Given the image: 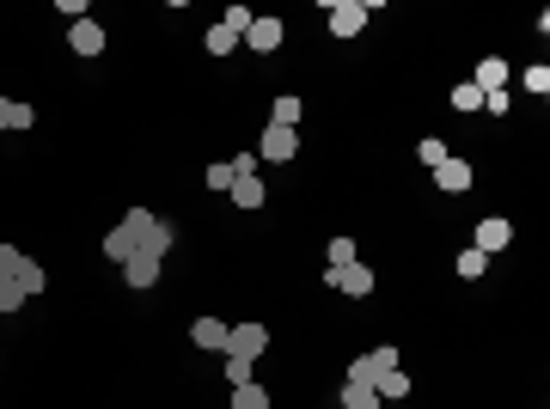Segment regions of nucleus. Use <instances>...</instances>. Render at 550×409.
I'll return each mask as SVG.
<instances>
[{
	"instance_id": "nucleus-7",
	"label": "nucleus",
	"mask_w": 550,
	"mask_h": 409,
	"mask_svg": "<svg viewBox=\"0 0 550 409\" xmlns=\"http://www.w3.org/2000/svg\"><path fill=\"white\" fill-rule=\"evenodd\" d=\"M508 245H514V226L502 220V214H483V220H477V239H471V251L495 257V251H508Z\"/></svg>"
},
{
	"instance_id": "nucleus-14",
	"label": "nucleus",
	"mask_w": 550,
	"mask_h": 409,
	"mask_svg": "<svg viewBox=\"0 0 550 409\" xmlns=\"http://www.w3.org/2000/svg\"><path fill=\"white\" fill-rule=\"evenodd\" d=\"M171 239H178V232H171V220H160V214H153V226H147V239H141V251H135V257H153V263H160L165 251H171Z\"/></svg>"
},
{
	"instance_id": "nucleus-21",
	"label": "nucleus",
	"mask_w": 550,
	"mask_h": 409,
	"mask_svg": "<svg viewBox=\"0 0 550 409\" xmlns=\"http://www.w3.org/2000/svg\"><path fill=\"white\" fill-rule=\"evenodd\" d=\"M13 281H19V287H25V300H31V293H43V287H49V275H43V263H25Z\"/></svg>"
},
{
	"instance_id": "nucleus-17",
	"label": "nucleus",
	"mask_w": 550,
	"mask_h": 409,
	"mask_svg": "<svg viewBox=\"0 0 550 409\" xmlns=\"http://www.w3.org/2000/svg\"><path fill=\"white\" fill-rule=\"evenodd\" d=\"M122 281L129 287H153L160 281V263H153V257H129V263H122Z\"/></svg>"
},
{
	"instance_id": "nucleus-20",
	"label": "nucleus",
	"mask_w": 550,
	"mask_h": 409,
	"mask_svg": "<svg viewBox=\"0 0 550 409\" xmlns=\"http://www.w3.org/2000/svg\"><path fill=\"white\" fill-rule=\"evenodd\" d=\"M520 86H526L532 98H545V92H550V67H545V62H532L526 74H520Z\"/></svg>"
},
{
	"instance_id": "nucleus-15",
	"label": "nucleus",
	"mask_w": 550,
	"mask_h": 409,
	"mask_svg": "<svg viewBox=\"0 0 550 409\" xmlns=\"http://www.w3.org/2000/svg\"><path fill=\"white\" fill-rule=\"evenodd\" d=\"M373 391H379V404H404V397H410V373L404 367L379 373V379H373Z\"/></svg>"
},
{
	"instance_id": "nucleus-9",
	"label": "nucleus",
	"mask_w": 550,
	"mask_h": 409,
	"mask_svg": "<svg viewBox=\"0 0 550 409\" xmlns=\"http://www.w3.org/2000/svg\"><path fill=\"white\" fill-rule=\"evenodd\" d=\"M226 196L239 202V214H251V208H264V202H269V189H264V178H257V171L233 178V189H226Z\"/></svg>"
},
{
	"instance_id": "nucleus-33",
	"label": "nucleus",
	"mask_w": 550,
	"mask_h": 409,
	"mask_svg": "<svg viewBox=\"0 0 550 409\" xmlns=\"http://www.w3.org/2000/svg\"><path fill=\"white\" fill-rule=\"evenodd\" d=\"M483 110L489 117H508V92H483Z\"/></svg>"
},
{
	"instance_id": "nucleus-26",
	"label": "nucleus",
	"mask_w": 550,
	"mask_h": 409,
	"mask_svg": "<svg viewBox=\"0 0 550 409\" xmlns=\"http://www.w3.org/2000/svg\"><path fill=\"white\" fill-rule=\"evenodd\" d=\"M251 19H257V13H244V6H226V13H221V25L233 31V37H244V31H251Z\"/></svg>"
},
{
	"instance_id": "nucleus-27",
	"label": "nucleus",
	"mask_w": 550,
	"mask_h": 409,
	"mask_svg": "<svg viewBox=\"0 0 550 409\" xmlns=\"http://www.w3.org/2000/svg\"><path fill=\"white\" fill-rule=\"evenodd\" d=\"M452 104H459V110H483V92H477L471 80H459L452 86Z\"/></svg>"
},
{
	"instance_id": "nucleus-3",
	"label": "nucleus",
	"mask_w": 550,
	"mask_h": 409,
	"mask_svg": "<svg viewBox=\"0 0 550 409\" xmlns=\"http://www.w3.org/2000/svg\"><path fill=\"white\" fill-rule=\"evenodd\" d=\"M264 348H269V324H233L226 330V354L233 361H257Z\"/></svg>"
},
{
	"instance_id": "nucleus-30",
	"label": "nucleus",
	"mask_w": 550,
	"mask_h": 409,
	"mask_svg": "<svg viewBox=\"0 0 550 409\" xmlns=\"http://www.w3.org/2000/svg\"><path fill=\"white\" fill-rule=\"evenodd\" d=\"M355 263V239H330V269Z\"/></svg>"
},
{
	"instance_id": "nucleus-16",
	"label": "nucleus",
	"mask_w": 550,
	"mask_h": 409,
	"mask_svg": "<svg viewBox=\"0 0 550 409\" xmlns=\"http://www.w3.org/2000/svg\"><path fill=\"white\" fill-rule=\"evenodd\" d=\"M300 117H306V110H300V98H294V92H282V98L269 104V123H275V128H300Z\"/></svg>"
},
{
	"instance_id": "nucleus-8",
	"label": "nucleus",
	"mask_w": 550,
	"mask_h": 409,
	"mask_svg": "<svg viewBox=\"0 0 550 409\" xmlns=\"http://www.w3.org/2000/svg\"><path fill=\"white\" fill-rule=\"evenodd\" d=\"M67 49H74V56H104V25L99 19H74L67 25Z\"/></svg>"
},
{
	"instance_id": "nucleus-12",
	"label": "nucleus",
	"mask_w": 550,
	"mask_h": 409,
	"mask_svg": "<svg viewBox=\"0 0 550 409\" xmlns=\"http://www.w3.org/2000/svg\"><path fill=\"white\" fill-rule=\"evenodd\" d=\"M434 184H441V189H452V196H465V189H471V165L447 153V159L434 165Z\"/></svg>"
},
{
	"instance_id": "nucleus-18",
	"label": "nucleus",
	"mask_w": 550,
	"mask_h": 409,
	"mask_svg": "<svg viewBox=\"0 0 550 409\" xmlns=\"http://www.w3.org/2000/svg\"><path fill=\"white\" fill-rule=\"evenodd\" d=\"M233 409H269V391L251 379V385H233Z\"/></svg>"
},
{
	"instance_id": "nucleus-13",
	"label": "nucleus",
	"mask_w": 550,
	"mask_h": 409,
	"mask_svg": "<svg viewBox=\"0 0 550 409\" xmlns=\"http://www.w3.org/2000/svg\"><path fill=\"white\" fill-rule=\"evenodd\" d=\"M226 330H233V324H221V318H196V324H190V343H196V348H214V354H226Z\"/></svg>"
},
{
	"instance_id": "nucleus-10",
	"label": "nucleus",
	"mask_w": 550,
	"mask_h": 409,
	"mask_svg": "<svg viewBox=\"0 0 550 409\" xmlns=\"http://www.w3.org/2000/svg\"><path fill=\"white\" fill-rule=\"evenodd\" d=\"M508 74H514V67L502 62V56H483L477 74H471V86H477V92H508Z\"/></svg>"
},
{
	"instance_id": "nucleus-23",
	"label": "nucleus",
	"mask_w": 550,
	"mask_h": 409,
	"mask_svg": "<svg viewBox=\"0 0 550 409\" xmlns=\"http://www.w3.org/2000/svg\"><path fill=\"white\" fill-rule=\"evenodd\" d=\"M233 49H239V37L226 25H208V56H233Z\"/></svg>"
},
{
	"instance_id": "nucleus-11",
	"label": "nucleus",
	"mask_w": 550,
	"mask_h": 409,
	"mask_svg": "<svg viewBox=\"0 0 550 409\" xmlns=\"http://www.w3.org/2000/svg\"><path fill=\"white\" fill-rule=\"evenodd\" d=\"M244 43H251L257 56H275V49H282V19H251Z\"/></svg>"
},
{
	"instance_id": "nucleus-19",
	"label": "nucleus",
	"mask_w": 550,
	"mask_h": 409,
	"mask_svg": "<svg viewBox=\"0 0 550 409\" xmlns=\"http://www.w3.org/2000/svg\"><path fill=\"white\" fill-rule=\"evenodd\" d=\"M343 409H386L373 385H343Z\"/></svg>"
},
{
	"instance_id": "nucleus-2",
	"label": "nucleus",
	"mask_w": 550,
	"mask_h": 409,
	"mask_svg": "<svg viewBox=\"0 0 550 409\" xmlns=\"http://www.w3.org/2000/svg\"><path fill=\"white\" fill-rule=\"evenodd\" d=\"M391 367H398V348H367V354H361V361H348V379H343V385H373V379H379V373H391Z\"/></svg>"
},
{
	"instance_id": "nucleus-28",
	"label": "nucleus",
	"mask_w": 550,
	"mask_h": 409,
	"mask_svg": "<svg viewBox=\"0 0 550 409\" xmlns=\"http://www.w3.org/2000/svg\"><path fill=\"white\" fill-rule=\"evenodd\" d=\"M25 263H31V257H25L19 245H0V275H19Z\"/></svg>"
},
{
	"instance_id": "nucleus-1",
	"label": "nucleus",
	"mask_w": 550,
	"mask_h": 409,
	"mask_svg": "<svg viewBox=\"0 0 550 409\" xmlns=\"http://www.w3.org/2000/svg\"><path fill=\"white\" fill-rule=\"evenodd\" d=\"M147 226H153V214H147V208H129V214H122V220L104 232V257H110V263H129V257L141 251Z\"/></svg>"
},
{
	"instance_id": "nucleus-25",
	"label": "nucleus",
	"mask_w": 550,
	"mask_h": 409,
	"mask_svg": "<svg viewBox=\"0 0 550 409\" xmlns=\"http://www.w3.org/2000/svg\"><path fill=\"white\" fill-rule=\"evenodd\" d=\"M483 269H489V257H483V251H459V275H465V281H477V275H483Z\"/></svg>"
},
{
	"instance_id": "nucleus-22",
	"label": "nucleus",
	"mask_w": 550,
	"mask_h": 409,
	"mask_svg": "<svg viewBox=\"0 0 550 409\" xmlns=\"http://www.w3.org/2000/svg\"><path fill=\"white\" fill-rule=\"evenodd\" d=\"M25 306V287L13 281V275H0V318H6V312H19Z\"/></svg>"
},
{
	"instance_id": "nucleus-32",
	"label": "nucleus",
	"mask_w": 550,
	"mask_h": 409,
	"mask_svg": "<svg viewBox=\"0 0 550 409\" xmlns=\"http://www.w3.org/2000/svg\"><path fill=\"white\" fill-rule=\"evenodd\" d=\"M416 153H422V165H441V159H447V147L434 141V135H428V141H422V147H416Z\"/></svg>"
},
{
	"instance_id": "nucleus-4",
	"label": "nucleus",
	"mask_w": 550,
	"mask_h": 409,
	"mask_svg": "<svg viewBox=\"0 0 550 409\" xmlns=\"http://www.w3.org/2000/svg\"><path fill=\"white\" fill-rule=\"evenodd\" d=\"M325 13H330V31H337V37H355V31L373 19V0H330Z\"/></svg>"
},
{
	"instance_id": "nucleus-29",
	"label": "nucleus",
	"mask_w": 550,
	"mask_h": 409,
	"mask_svg": "<svg viewBox=\"0 0 550 409\" xmlns=\"http://www.w3.org/2000/svg\"><path fill=\"white\" fill-rule=\"evenodd\" d=\"M251 367H257V361H233V354H226V385H251Z\"/></svg>"
},
{
	"instance_id": "nucleus-5",
	"label": "nucleus",
	"mask_w": 550,
	"mask_h": 409,
	"mask_svg": "<svg viewBox=\"0 0 550 409\" xmlns=\"http://www.w3.org/2000/svg\"><path fill=\"white\" fill-rule=\"evenodd\" d=\"M325 287L367 300V293H373V269H367V263H343V269H330V263H325Z\"/></svg>"
},
{
	"instance_id": "nucleus-34",
	"label": "nucleus",
	"mask_w": 550,
	"mask_h": 409,
	"mask_svg": "<svg viewBox=\"0 0 550 409\" xmlns=\"http://www.w3.org/2000/svg\"><path fill=\"white\" fill-rule=\"evenodd\" d=\"M0 128H13V98H0Z\"/></svg>"
},
{
	"instance_id": "nucleus-6",
	"label": "nucleus",
	"mask_w": 550,
	"mask_h": 409,
	"mask_svg": "<svg viewBox=\"0 0 550 409\" xmlns=\"http://www.w3.org/2000/svg\"><path fill=\"white\" fill-rule=\"evenodd\" d=\"M294 153H300V128H275V123H269V128H264V147H257V159L287 165Z\"/></svg>"
},
{
	"instance_id": "nucleus-24",
	"label": "nucleus",
	"mask_w": 550,
	"mask_h": 409,
	"mask_svg": "<svg viewBox=\"0 0 550 409\" xmlns=\"http://www.w3.org/2000/svg\"><path fill=\"white\" fill-rule=\"evenodd\" d=\"M233 178H239V171H233V159L208 165V189H214V196H226V189H233Z\"/></svg>"
},
{
	"instance_id": "nucleus-31",
	"label": "nucleus",
	"mask_w": 550,
	"mask_h": 409,
	"mask_svg": "<svg viewBox=\"0 0 550 409\" xmlns=\"http://www.w3.org/2000/svg\"><path fill=\"white\" fill-rule=\"evenodd\" d=\"M31 123H37V110H31L25 98H13V128H31Z\"/></svg>"
}]
</instances>
